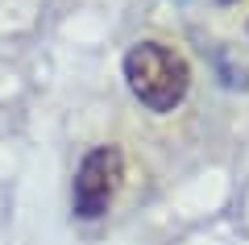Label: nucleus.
<instances>
[{"label": "nucleus", "instance_id": "f03ea898", "mask_svg": "<svg viewBox=\"0 0 249 245\" xmlns=\"http://www.w3.org/2000/svg\"><path fill=\"white\" fill-rule=\"evenodd\" d=\"M124 183V154L116 146H96L83 154L71 187V212L79 220H100L112 208L116 191Z\"/></svg>", "mask_w": 249, "mask_h": 245}, {"label": "nucleus", "instance_id": "f257e3e1", "mask_svg": "<svg viewBox=\"0 0 249 245\" xmlns=\"http://www.w3.org/2000/svg\"><path fill=\"white\" fill-rule=\"evenodd\" d=\"M124 83L133 100L150 113H175L187 100L191 88V67L187 58L166 42H137L124 54Z\"/></svg>", "mask_w": 249, "mask_h": 245}, {"label": "nucleus", "instance_id": "7ed1b4c3", "mask_svg": "<svg viewBox=\"0 0 249 245\" xmlns=\"http://www.w3.org/2000/svg\"><path fill=\"white\" fill-rule=\"evenodd\" d=\"M216 4H237V0H216Z\"/></svg>", "mask_w": 249, "mask_h": 245}]
</instances>
